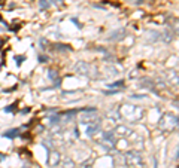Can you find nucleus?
Here are the masks:
<instances>
[{
    "mask_svg": "<svg viewBox=\"0 0 179 168\" xmlns=\"http://www.w3.org/2000/svg\"><path fill=\"white\" fill-rule=\"evenodd\" d=\"M123 85V80H120V82H115V83H112V86H121Z\"/></svg>",
    "mask_w": 179,
    "mask_h": 168,
    "instance_id": "nucleus-9",
    "label": "nucleus"
},
{
    "mask_svg": "<svg viewBox=\"0 0 179 168\" xmlns=\"http://www.w3.org/2000/svg\"><path fill=\"white\" fill-rule=\"evenodd\" d=\"M124 36H125V30H124V28H120V30L111 33V36L108 37V40H111V42H118V40H123Z\"/></svg>",
    "mask_w": 179,
    "mask_h": 168,
    "instance_id": "nucleus-2",
    "label": "nucleus"
},
{
    "mask_svg": "<svg viewBox=\"0 0 179 168\" xmlns=\"http://www.w3.org/2000/svg\"><path fill=\"white\" fill-rule=\"evenodd\" d=\"M75 70H76V71H79L81 74H88L90 66L87 64V63H84V61H79L78 64L75 66Z\"/></svg>",
    "mask_w": 179,
    "mask_h": 168,
    "instance_id": "nucleus-3",
    "label": "nucleus"
},
{
    "mask_svg": "<svg viewBox=\"0 0 179 168\" xmlns=\"http://www.w3.org/2000/svg\"><path fill=\"white\" fill-rule=\"evenodd\" d=\"M22 60H24V57H17V64H21Z\"/></svg>",
    "mask_w": 179,
    "mask_h": 168,
    "instance_id": "nucleus-8",
    "label": "nucleus"
},
{
    "mask_svg": "<svg viewBox=\"0 0 179 168\" xmlns=\"http://www.w3.org/2000/svg\"><path fill=\"white\" fill-rule=\"evenodd\" d=\"M39 61H40V63H46V61H48V58H46V57H39Z\"/></svg>",
    "mask_w": 179,
    "mask_h": 168,
    "instance_id": "nucleus-7",
    "label": "nucleus"
},
{
    "mask_svg": "<svg viewBox=\"0 0 179 168\" xmlns=\"http://www.w3.org/2000/svg\"><path fill=\"white\" fill-rule=\"evenodd\" d=\"M18 134H20V129H17V128H15V129H9V131H6L3 135H5V137H8V138H15Z\"/></svg>",
    "mask_w": 179,
    "mask_h": 168,
    "instance_id": "nucleus-5",
    "label": "nucleus"
},
{
    "mask_svg": "<svg viewBox=\"0 0 179 168\" xmlns=\"http://www.w3.org/2000/svg\"><path fill=\"white\" fill-rule=\"evenodd\" d=\"M99 129H100V122L91 123V125H88V128H87V134H88V135H94Z\"/></svg>",
    "mask_w": 179,
    "mask_h": 168,
    "instance_id": "nucleus-4",
    "label": "nucleus"
},
{
    "mask_svg": "<svg viewBox=\"0 0 179 168\" xmlns=\"http://www.w3.org/2000/svg\"><path fill=\"white\" fill-rule=\"evenodd\" d=\"M125 162H127L128 165H137V164H140V156H139V153H136V152H128V153L125 155Z\"/></svg>",
    "mask_w": 179,
    "mask_h": 168,
    "instance_id": "nucleus-1",
    "label": "nucleus"
},
{
    "mask_svg": "<svg viewBox=\"0 0 179 168\" xmlns=\"http://www.w3.org/2000/svg\"><path fill=\"white\" fill-rule=\"evenodd\" d=\"M39 6H40L42 9H48V8H49V3H48V0H40V2H39Z\"/></svg>",
    "mask_w": 179,
    "mask_h": 168,
    "instance_id": "nucleus-6",
    "label": "nucleus"
},
{
    "mask_svg": "<svg viewBox=\"0 0 179 168\" xmlns=\"http://www.w3.org/2000/svg\"><path fill=\"white\" fill-rule=\"evenodd\" d=\"M13 107H15V104H13V106H9L8 109H5V112H12V110H13Z\"/></svg>",
    "mask_w": 179,
    "mask_h": 168,
    "instance_id": "nucleus-10",
    "label": "nucleus"
},
{
    "mask_svg": "<svg viewBox=\"0 0 179 168\" xmlns=\"http://www.w3.org/2000/svg\"><path fill=\"white\" fill-rule=\"evenodd\" d=\"M49 78H51V79L57 78V73H52V71H49Z\"/></svg>",
    "mask_w": 179,
    "mask_h": 168,
    "instance_id": "nucleus-11",
    "label": "nucleus"
}]
</instances>
